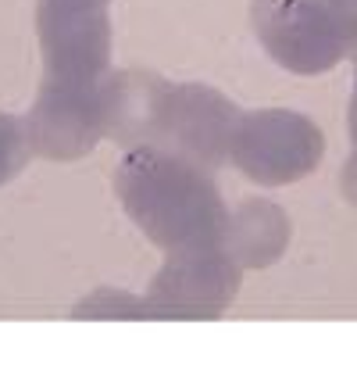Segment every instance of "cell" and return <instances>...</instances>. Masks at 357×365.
I'll use <instances>...</instances> for the list:
<instances>
[{"label": "cell", "mask_w": 357, "mask_h": 365, "mask_svg": "<svg viewBox=\"0 0 357 365\" xmlns=\"http://www.w3.org/2000/svg\"><path fill=\"white\" fill-rule=\"evenodd\" d=\"M22 125H26L33 154L50 158V161L86 158L104 140L100 83L43 79Z\"/></svg>", "instance_id": "obj_7"}, {"label": "cell", "mask_w": 357, "mask_h": 365, "mask_svg": "<svg viewBox=\"0 0 357 365\" xmlns=\"http://www.w3.org/2000/svg\"><path fill=\"white\" fill-rule=\"evenodd\" d=\"M171 83L146 68L107 72L100 79L104 101V136L125 150H143L157 143V122Z\"/></svg>", "instance_id": "obj_8"}, {"label": "cell", "mask_w": 357, "mask_h": 365, "mask_svg": "<svg viewBox=\"0 0 357 365\" xmlns=\"http://www.w3.org/2000/svg\"><path fill=\"white\" fill-rule=\"evenodd\" d=\"M321 154L325 133L289 108L243 111L229 140V161L257 187H289L318 168Z\"/></svg>", "instance_id": "obj_2"}, {"label": "cell", "mask_w": 357, "mask_h": 365, "mask_svg": "<svg viewBox=\"0 0 357 365\" xmlns=\"http://www.w3.org/2000/svg\"><path fill=\"white\" fill-rule=\"evenodd\" d=\"M72 319H150V308L136 294L97 290L72 308Z\"/></svg>", "instance_id": "obj_10"}, {"label": "cell", "mask_w": 357, "mask_h": 365, "mask_svg": "<svg viewBox=\"0 0 357 365\" xmlns=\"http://www.w3.org/2000/svg\"><path fill=\"white\" fill-rule=\"evenodd\" d=\"M250 26L268 58L293 76H321L346 58L325 0H250Z\"/></svg>", "instance_id": "obj_4"}, {"label": "cell", "mask_w": 357, "mask_h": 365, "mask_svg": "<svg viewBox=\"0 0 357 365\" xmlns=\"http://www.w3.org/2000/svg\"><path fill=\"white\" fill-rule=\"evenodd\" d=\"M240 115L243 111L215 86L171 83L164 108H161L154 150L178 154L215 175L229 161V140H233Z\"/></svg>", "instance_id": "obj_6"}, {"label": "cell", "mask_w": 357, "mask_h": 365, "mask_svg": "<svg viewBox=\"0 0 357 365\" xmlns=\"http://www.w3.org/2000/svg\"><path fill=\"white\" fill-rule=\"evenodd\" d=\"M243 269L222 244L168 251L143 301L150 319H218L240 294Z\"/></svg>", "instance_id": "obj_5"}, {"label": "cell", "mask_w": 357, "mask_h": 365, "mask_svg": "<svg viewBox=\"0 0 357 365\" xmlns=\"http://www.w3.org/2000/svg\"><path fill=\"white\" fill-rule=\"evenodd\" d=\"M353 68H357V61H353ZM346 133H350V140H353V147H357V79H353L350 104H346Z\"/></svg>", "instance_id": "obj_14"}, {"label": "cell", "mask_w": 357, "mask_h": 365, "mask_svg": "<svg viewBox=\"0 0 357 365\" xmlns=\"http://www.w3.org/2000/svg\"><path fill=\"white\" fill-rule=\"evenodd\" d=\"M339 190H343V197L357 208V147H353V154L343 161V168H339Z\"/></svg>", "instance_id": "obj_13"}, {"label": "cell", "mask_w": 357, "mask_h": 365, "mask_svg": "<svg viewBox=\"0 0 357 365\" xmlns=\"http://www.w3.org/2000/svg\"><path fill=\"white\" fill-rule=\"evenodd\" d=\"M114 194L139 233L161 251L222 244L229 208L211 172L168 150H129L114 168Z\"/></svg>", "instance_id": "obj_1"}, {"label": "cell", "mask_w": 357, "mask_h": 365, "mask_svg": "<svg viewBox=\"0 0 357 365\" xmlns=\"http://www.w3.org/2000/svg\"><path fill=\"white\" fill-rule=\"evenodd\" d=\"M29 154H33V150H29V136H26L22 118L0 111V187H4V182H11V179L26 168Z\"/></svg>", "instance_id": "obj_11"}, {"label": "cell", "mask_w": 357, "mask_h": 365, "mask_svg": "<svg viewBox=\"0 0 357 365\" xmlns=\"http://www.w3.org/2000/svg\"><path fill=\"white\" fill-rule=\"evenodd\" d=\"M289 237H293L289 215L275 201L250 197L236 205V212H229L222 247L240 269H268L286 255Z\"/></svg>", "instance_id": "obj_9"}, {"label": "cell", "mask_w": 357, "mask_h": 365, "mask_svg": "<svg viewBox=\"0 0 357 365\" xmlns=\"http://www.w3.org/2000/svg\"><path fill=\"white\" fill-rule=\"evenodd\" d=\"M111 0H40L43 79L100 83L111 72Z\"/></svg>", "instance_id": "obj_3"}, {"label": "cell", "mask_w": 357, "mask_h": 365, "mask_svg": "<svg viewBox=\"0 0 357 365\" xmlns=\"http://www.w3.org/2000/svg\"><path fill=\"white\" fill-rule=\"evenodd\" d=\"M339 33H343V47H346V58L357 61V0H325Z\"/></svg>", "instance_id": "obj_12"}]
</instances>
